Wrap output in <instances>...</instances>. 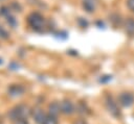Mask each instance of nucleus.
I'll use <instances>...</instances> for the list:
<instances>
[{
  "instance_id": "3",
  "label": "nucleus",
  "mask_w": 134,
  "mask_h": 124,
  "mask_svg": "<svg viewBox=\"0 0 134 124\" xmlns=\"http://www.w3.org/2000/svg\"><path fill=\"white\" fill-rule=\"evenodd\" d=\"M118 103L125 107H129L134 103V95L129 92H124L118 96Z\"/></svg>"
},
{
  "instance_id": "10",
  "label": "nucleus",
  "mask_w": 134,
  "mask_h": 124,
  "mask_svg": "<svg viewBox=\"0 0 134 124\" xmlns=\"http://www.w3.org/2000/svg\"><path fill=\"white\" fill-rule=\"evenodd\" d=\"M83 6H84V8H85L87 11H89V13H91V11L94 10V3H93L91 0H85V1L83 2Z\"/></svg>"
},
{
  "instance_id": "13",
  "label": "nucleus",
  "mask_w": 134,
  "mask_h": 124,
  "mask_svg": "<svg viewBox=\"0 0 134 124\" xmlns=\"http://www.w3.org/2000/svg\"><path fill=\"white\" fill-rule=\"evenodd\" d=\"M0 15L1 16H4L5 18L8 17L10 15V8L7 7V6H1L0 7Z\"/></svg>"
},
{
  "instance_id": "6",
  "label": "nucleus",
  "mask_w": 134,
  "mask_h": 124,
  "mask_svg": "<svg viewBox=\"0 0 134 124\" xmlns=\"http://www.w3.org/2000/svg\"><path fill=\"white\" fill-rule=\"evenodd\" d=\"M7 93L10 97H18L24 93V88L20 84H10L7 89Z\"/></svg>"
},
{
  "instance_id": "20",
  "label": "nucleus",
  "mask_w": 134,
  "mask_h": 124,
  "mask_svg": "<svg viewBox=\"0 0 134 124\" xmlns=\"http://www.w3.org/2000/svg\"><path fill=\"white\" fill-rule=\"evenodd\" d=\"M2 63H3V60H2V58H0V65H1Z\"/></svg>"
},
{
  "instance_id": "18",
  "label": "nucleus",
  "mask_w": 134,
  "mask_h": 124,
  "mask_svg": "<svg viewBox=\"0 0 134 124\" xmlns=\"http://www.w3.org/2000/svg\"><path fill=\"white\" fill-rule=\"evenodd\" d=\"M13 124H28V122L26 119H18L13 121Z\"/></svg>"
},
{
  "instance_id": "5",
  "label": "nucleus",
  "mask_w": 134,
  "mask_h": 124,
  "mask_svg": "<svg viewBox=\"0 0 134 124\" xmlns=\"http://www.w3.org/2000/svg\"><path fill=\"white\" fill-rule=\"evenodd\" d=\"M31 115L34 117V120L38 123V124H43L45 118H46V114L43 111L42 108L40 107H35L32 110H31Z\"/></svg>"
},
{
  "instance_id": "17",
  "label": "nucleus",
  "mask_w": 134,
  "mask_h": 124,
  "mask_svg": "<svg viewBox=\"0 0 134 124\" xmlns=\"http://www.w3.org/2000/svg\"><path fill=\"white\" fill-rule=\"evenodd\" d=\"M127 6L131 11L134 13V0H127Z\"/></svg>"
},
{
  "instance_id": "8",
  "label": "nucleus",
  "mask_w": 134,
  "mask_h": 124,
  "mask_svg": "<svg viewBox=\"0 0 134 124\" xmlns=\"http://www.w3.org/2000/svg\"><path fill=\"white\" fill-rule=\"evenodd\" d=\"M48 110H49V115L50 116H53V117H57L60 113H61V106H60V103L57 102V101H53L49 104L48 106Z\"/></svg>"
},
{
  "instance_id": "1",
  "label": "nucleus",
  "mask_w": 134,
  "mask_h": 124,
  "mask_svg": "<svg viewBox=\"0 0 134 124\" xmlns=\"http://www.w3.org/2000/svg\"><path fill=\"white\" fill-rule=\"evenodd\" d=\"M30 111L31 110H29V108L25 104H19L9 110L8 117L12 121H15L18 119H27Z\"/></svg>"
},
{
  "instance_id": "11",
  "label": "nucleus",
  "mask_w": 134,
  "mask_h": 124,
  "mask_svg": "<svg viewBox=\"0 0 134 124\" xmlns=\"http://www.w3.org/2000/svg\"><path fill=\"white\" fill-rule=\"evenodd\" d=\"M43 124H58V120H57L55 117L47 115L45 120H44V122H43Z\"/></svg>"
},
{
  "instance_id": "2",
  "label": "nucleus",
  "mask_w": 134,
  "mask_h": 124,
  "mask_svg": "<svg viewBox=\"0 0 134 124\" xmlns=\"http://www.w3.org/2000/svg\"><path fill=\"white\" fill-rule=\"evenodd\" d=\"M27 22L30 27L37 31H41L44 27V18L38 11H32L27 17Z\"/></svg>"
},
{
  "instance_id": "14",
  "label": "nucleus",
  "mask_w": 134,
  "mask_h": 124,
  "mask_svg": "<svg viewBox=\"0 0 134 124\" xmlns=\"http://www.w3.org/2000/svg\"><path fill=\"white\" fill-rule=\"evenodd\" d=\"M76 109H77V111H79L80 114H86V113H88V108H87L86 104H84V103H82V102L79 103Z\"/></svg>"
},
{
  "instance_id": "7",
  "label": "nucleus",
  "mask_w": 134,
  "mask_h": 124,
  "mask_svg": "<svg viewBox=\"0 0 134 124\" xmlns=\"http://www.w3.org/2000/svg\"><path fill=\"white\" fill-rule=\"evenodd\" d=\"M60 106H61V113L65 114V115H71L74 111V106L72 104L71 101L69 100H63L60 102Z\"/></svg>"
},
{
  "instance_id": "16",
  "label": "nucleus",
  "mask_w": 134,
  "mask_h": 124,
  "mask_svg": "<svg viewBox=\"0 0 134 124\" xmlns=\"http://www.w3.org/2000/svg\"><path fill=\"white\" fill-rule=\"evenodd\" d=\"M12 7L16 10V11H21V9H22V7H21V5L18 3V2H16V1H14L13 3H12Z\"/></svg>"
},
{
  "instance_id": "15",
  "label": "nucleus",
  "mask_w": 134,
  "mask_h": 124,
  "mask_svg": "<svg viewBox=\"0 0 134 124\" xmlns=\"http://www.w3.org/2000/svg\"><path fill=\"white\" fill-rule=\"evenodd\" d=\"M8 36H9L8 32H7V31H6L2 26H0V38H1V39L6 40V39H8Z\"/></svg>"
},
{
  "instance_id": "12",
  "label": "nucleus",
  "mask_w": 134,
  "mask_h": 124,
  "mask_svg": "<svg viewBox=\"0 0 134 124\" xmlns=\"http://www.w3.org/2000/svg\"><path fill=\"white\" fill-rule=\"evenodd\" d=\"M6 22L9 24V26H12V27H16L17 26V20H16V18L15 17H13L12 15H9L8 17H6Z\"/></svg>"
},
{
  "instance_id": "4",
  "label": "nucleus",
  "mask_w": 134,
  "mask_h": 124,
  "mask_svg": "<svg viewBox=\"0 0 134 124\" xmlns=\"http://www.w3.org/2000/svg\"><path fill=\"white\" fill-rule=\"evenodd\" d=\"M106 106H107V109L109 110V113H110L111 115H113L114 117H118V116L120 115L119 108H118L116 102H114V101L112 100V98H110V97L107 98V100H106Z\"/></svg>"
},
{
  "instance_id": "9",
  "label": "nucleus",
  "mask_w": 134,
  "mask_h": 124,
  "mask_svg": "<svg viewBox=\"0 0 134 124\" xmlns=\"http://www.w3.org/2000/svg\"><path fill=\"white\" fill-rule=\"evenodd\" d=\"M125 29H126V32L129 35H131V36L134 35V19L129 18V19L126 20V22H125Z\"/></svg>"
},
{
  "instance_id": "19",
  "label": "nucleus",
  "mask_w": 134,
  "mask_h": 124,
  "mask_svg": "<svg viewBox=\"0 0 134 124\" xmlns=\"http://www.w3.org/2000/svg\"><path fill=\"white\" fill-rule=\"evenodd\" d=\"M73 124H87V122L84 119H77L73 122Z\"/></svg>"
}]
</instances>
